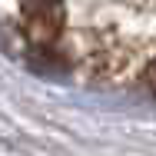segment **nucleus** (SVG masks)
<instances>
[{
  "label": "nucleus",
  "instance_id": "f257e3e1",
  "mask_svg": "<svg viewBox=\"0 0 156 156\" xmlns=\"http://www.w3.org/2000/svg\"><path fill=\"white\" fill-rule=\"evenodd\" d=\"M60 0H23V7L30 10V13H43V10H50V7H57Z\"/></svg>",
  "mask_w": 156,
  "mask_h": 156
},
{
  "label": "nucleus",
  "instance_id": "f03ea898",
  "mask_svg": "<svg viewBox=\"0 0 156 156\" xmlns=\"http://www.w3.org/2000/svg\"><path fill=\"white\" fill-rule=\"evenodd\" d=\"M146 87H150V90L156 93V60L150 63V70H146Z\"/></svg>",
  "mask_w": 156,
  "mask_h": 156
}]
</instances>
